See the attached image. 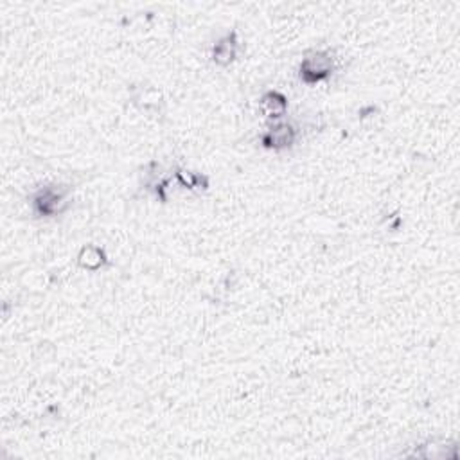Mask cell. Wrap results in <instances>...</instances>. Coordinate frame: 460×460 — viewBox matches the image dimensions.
Instances as JSON below:
<instances>
[{
  "mask_svg": "<svg viewBox=\"0 0 460 460\" xmlns=\"http://www.w3.org/2000/svg\"><path fill=\"white\" fill-rule=\"evenodd\" d=\"M65 195L60 190L54 189H45L42 193H38L35 198V209L38 210V214L49 216L54 212H60V205L63 203Z\"/></svg>",
  "mask_w": 460,
  "mask_h": 460,
  "instance_id": "277c9868",
  "label": "cell"
},
{
  "mask_svg": "<svg viewBox=\"0 0 460 460\" xmlns=\"http://www.w3.org/2000/svg\"><path fill=\"white\" fill-rule=\"evenodd\" d=\"M81 258H88V261L81 262L88 270H95V268H99V266L103 265V254H101L99 248H92V246L90 248H85Z\"/></svg>",
  "mask_w": 460,
  "mask_h": 460,
  "instance_id": "8992f818",
  "label": "cell"
},
{
  "mask_svg": "<svg viewBox=\"0 0 460 460\" xmlns=\"http://www.w3.org/2000/svg\"><path fill=\"white\" fill-rule=\"evenodd\" d=\"M295 139H297L295 128L288 123H279L262 135V144L270 150H284V147H290Z\"/></svg>",
  "mask_w": 460,
  "mask_h": 460,
  "instance_id": "7a4b0ae2",
  "label": "cell"
},
{
  "mask_svg": "<svg viewBox=\"0 0 460 460\" xmlns=\"http://www.w3.org/2000/svg\"><path fill=\"white\" fill-rule=\"evenodd\" d=\"M261 107L262 111H265L270 119H281L282 115L286 114V110H288V101H286V97L281 92L272 90L262 95Z\"/></svg>",
  "mask_w": 460,
  "mask_h": 460,
  "instance_id": "5b68a950",
  "label": "cell"
},
{
  "mask_svg": "<svg viewBox=\"0 0 460 460\" xmlns=\"http://www.w3.org/2000/svg\"><path fill=\"white\" fill-rule=\"evenodd\" d=\"M334 72V56L331 51H311L304 56L298 74L308 85L320 83L331 78Z\"/></svg>",
  "mask_w": 460,
  "mask_h": 460,
  "instance_id": "6da1fadb",
  "label": "cell"
},
{
  "mask_svg": "<svg viewBox=\"0 0 460 460\" xmlns=\"http://www.w3.org/2000/svg\"><path fill=\"white\" fill-rule=\"evenodd\" d=\"M236 56H238V38H236V32L226 35L225 38H222L212 47V61L216 65H222V67L232 63L236 60Z\"/></svg>",
  "mask_w": 460,
  "mask_h": 460,
  "instance_id": "3957f363",
  "label": "cell"
}]
</instances>
